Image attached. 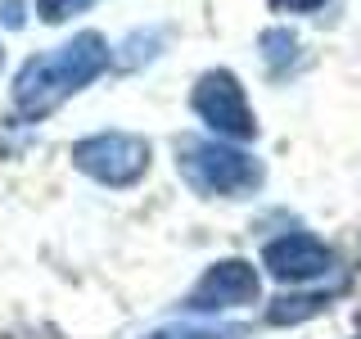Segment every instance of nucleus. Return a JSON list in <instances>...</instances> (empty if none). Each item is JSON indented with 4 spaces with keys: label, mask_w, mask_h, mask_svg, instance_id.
<instances>
[{
    "label": "nucleus",
    "mask_w": 361,
    "mask_h": 339,
    "mask_svg": "<svg viewBox=\"0 0 361 339\" xmlns=\"http://www.w3.org/2000/svg\"><path fill=\"white\" fill-rule=\"evenodd\" d=\"M90 5L95 0H37V14H41V23H68L73 14H82Z\"/></svg>",
    "instance_id": "9d476101"
},
{
    "label": "nucleus",
    "mask_w": 361,
    "mask_h": 339,
    "mask_svg": "<svg viewBox=\"0 0 361 339\" xmlns=\"http://www.w3.org/2000/svg\"><path fill=\"white\" fill-rule=\"evenodd\" d=\"M271 5H276L280 14H316V9H325L330 0H271Z\"/></svg>",
    "instance_id": "f8f14e48"
},
{
    "label": "nucleus",
    "mask_w": 361,
    "mask_h": 339,
    "mask_svg": "<svg viewBox=\"0 0 361 339\" xmlns=\"http://www.w3.org/2000/svg\"><path fill=\"white\" fill-rule=\"evenodd\" d=\"M190 109L199 113V122L221 141H253L257 136V113L248 105L240 77L231 68H212L195 82V95H190Z\"/></svg>",
    "instance_id": "20e7f679"
},
{
    "label": "nucleus",
    "mask_w": 361,
    "mask_h": 339,
    "mask_svg": "<svg viewBox=\"0 0 361 339\" xmlns=\"http://www.w3.org/2000/svg\"><path fill=\"white\" fill-rule=\"evenodd\" d=\"M176 172L185 177L195 195H221V199L253 195L267 177L253 154L240 150L235 141H221V136H185L176 145Z\"/></svg>",
    "instance_id": "f03ea898"
},
{
    "label": "nucleus",
    "mask_w": 361,
    "mask_h": 339,
    "mask_svg": "<svg viewBox=\"0 0 361 339\" xmlns=\"http://www.w3.org/2000/svg\"><path fill=\"white\" fill-rule=\"evenodd\" d=\"M23 23H27V5H23V0H0V28L18 32Z\"/></svg>",
    "instance_id": "9b49d317"
},
{
    "label": "nucleus",
    "mask_w": 361,
    "mask_h": 339,
    "mask_svg": "<svg viewBox=\"0 0 361 339\" xmlns=\"http://www.w3.org/2000/svg\"><path fill=\"white\" fill-rule=\"evenodd\" d=\"M109 68V41L99 32H77L73 41L54 45L45 54H32L14 77V109L27 122L50 118L63 100L86 90Z\"/></svg>",
    "instance_id": "f257e3e1"
},
{
    "label": "nucleus",
    "mask_w": 361,
    "mask_h": 339,
    "mask_svg": "<svg viewBox=\"0 0 361 339\" xmlns=\"http://www.w3.org/2000/svg\"><path fill=\"white\" fill-rule=\"evenodd\" d=\"M257 45H262V59H267L271 73H285L289 64H298V37L289 28H267Z\"/></svg>",
    "instance_id": "0eeeda50"
},
{
    "label": "nucleus",
    "mask_w": 361,
    "mask_h": 339,
    "mask_svg": "<svg viewBox=\"0 0 361 339\" xmlns=\"http://www.w3.org/2000/svg\"><path fill=\"white\" fill-rule=\"evenodd\" d=\"M262 267L285 285H307L334 267V249L307 231H285L262 249Z\"/></svg>",
    "instance_id": "423d86ee"
},
{
    "label": "nucleus",
    "mask_w": 361,
    "mask_h": 339,
    "mask_svg": "<svg viewBox=\"0 0 361 339\" xmlns=\"http://www.w3.org/2000/svg\"><path fill=\"white\" fill-rule=\"evenodd\" d=\"M0 64H5V50H0Z\"/></svg>",
    "instance_id": "ddd939ff"
},
{
    "label": "nucleus",
    "mask_w": 361,
    "mask_h": 339,
    "mask_svg": "<svg viewBox=\"0 0 361 339\" xmlns=\"http://www.w3.org/2000/svg\"><path fill=\"white\" fill-rule=\"evenodd\" d=\"M73 163L90 181L122 190L149 172V141L131 136V131H95V136L73 141Z\"/></svg>",
    "instance_id": "7ed1b4c3"
},
{
    "label": "nucleus",
    "mask_w": 361,
    "mask_h": 339,
    "mask_svg": "<svg viewBox=\"0 0 361 339\" xmlns=\"http://www.w3.org/2000/svg\"><path fill=\"white\" fill-rule=\"evenodd\" d=\"M248 331L244 326H163V331H154L149 339H244Z\"/></svg>",
    "instance_id": "6e6552de"
},
{
    "label": "nucleus",
    "mask_w": 361,
    "mask_h": 339,
    "mask_svg": "<svg viewBox=\"0 0 361 339\" xmlns=\"http://www.w3.org/2000/svg\"><path fill=\"white\" fill-rule=\"evenodd\" d=\"M257 299H262V280H257L253 263H244V258H221V263H212L195 280V290H190V299H185V312L217 316V312L248 308V303H257Z\"/></svg>",
    "instance_id": "39448f33"
},
{
    "label": "nucleus",
    "mask_w": 361,
    "mask_h": 339,
    "mask_svg": "<svg viewBox=\"0 0 361 339\" xmlns=\"http://www.w3.org/2000/svg\"><path fill=\"white\" fill-rule=\"evenodd\" d=\"M325 308H330V303H325L321 294H316V299H276L267 316H271L276 326H285V321H302V316H312V312H325Z\"/></svg>",
    "instance_id": "1a4fd4ad"
}]
</instances>
